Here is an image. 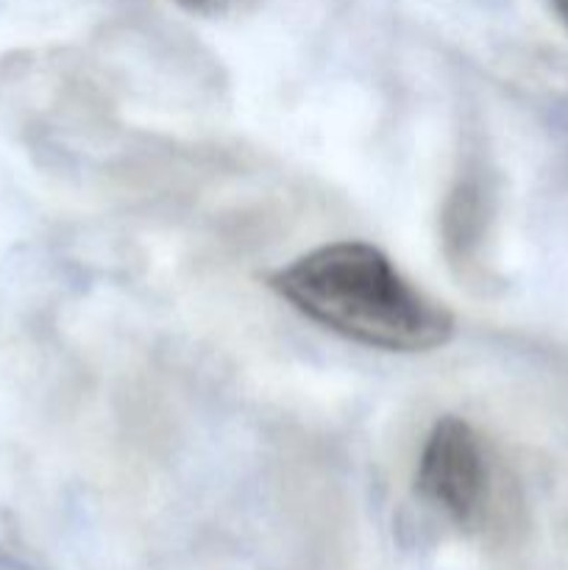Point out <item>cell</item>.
Segmentation results:
<instances>
[{"label":"cell","instance_id":"cell-3","mask_svg":"<svg viewBox=\"0 0 568 570\" xmlns=\"http://www.w3.org/2000/svg\"><path fill=\"white\" fill-rule=\"evenodd\" d=\"M178 9L187 14L206 17V20H226V17H237L259 6L262 0H173Z\"/></svg>","mask_w":568,"mask_h":570},{"label":"cell","instance_id":"cell-4","mask_svg":"<svg viewBox=\"0 0 568 570\" xmlns=\"http://www.w3.org/2000/svg\"><path fill=\"white\" fill-rule=\"evenodd\" d=\"M549 3L551 9H555V14L568 26V0H549Z\"/></svg>","mask_w":568,"mask_h":570},{"label":"cell","instance_id":"cell-1","mask_svg":"<svg viewBox=\"0 0 568 570\" xmlns=\"http://www.w3.org/2000/svg\"><path fill=\"white\" fill-rule=\"evenodd\" d=\"M267 284L306 321L365 348L427 354L454 337L451 312L360 239L321 245L271 273Z\"/></svg>","mask_w":568,"mask_h":570},{"label":"cell","instance_id":"cell-2","mask_svg":"<svg viewBox=\"0 0 568 570\" xmlns=\"http://www.w3.org/2000/svg\"><path fill=\"white\" fill-rule=\"evenodd\" d=\"M418 493L457 527H473L488 501V460L468 421L443 415L427 434L418 460Z\"/></svg>","mask_w":568,"mask_h":570}]
</instances>
